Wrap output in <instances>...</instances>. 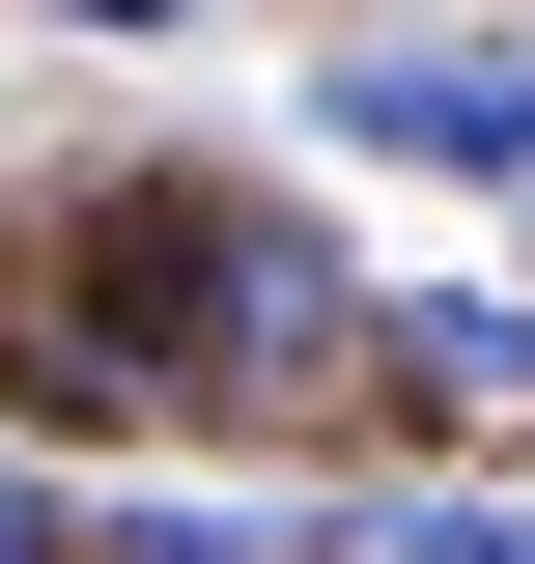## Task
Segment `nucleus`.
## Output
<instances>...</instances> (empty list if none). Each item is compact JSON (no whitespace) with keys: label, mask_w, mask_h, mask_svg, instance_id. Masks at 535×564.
<instances>
[{"label":"nucleus","mask_w":535,"mask_h":564,"mask_svg":"<svg viewBox=\"0 0 535 564\" xmlns=\"http://www.w3.org/2000/svg\"><path fill=\"white\" fill-rule=\"evenodd\" d=\"M310 113L367 141V170H479V198H535V29H367Z\"/></svg>","instance_id":"obj_2"},{"label":"nucleus","mask_w":535,"mask_h":564,"mask_svg":"<svg viewBox=\"0 0 535 564\" xmlns=\"http://www.w3.org/2000/svg\"><path fill=\"white\" fill-rule=\"evenodd\" d=\"M367 564H535V508H367Z\"/></svg>","instance_id":"obj_5"},{"label":"nucleus","mask_w":535,"mask_h":564,"mask_svg":"<svg viewBox=\"0 0 535 564\" xmlns=\"http://www.w3.org/2000/svg\"><path fill=\"white\" fill-rule=\"evenodd\" d=\"M85 564H310V536H254V508H85Z\"/></svg>","instance_id":"obj_4"},{"label":"nucleus","mask_w":535,"mask_h":564,"mask_svg":"<svg viewBox=\"0 0 535 564\" xmlns=\"http://www.w3.org/2000/svg\"><path fill=\"white\" fill-rule=\"evenodd\" d=\"M338 311H367V282H338L282 198L170 170V198H85L57 226V311H29V339H57V395H282Z\"/></svg>","instance_id":"obj_1"},{"label":"nucleus","mask_w":535,"mask_h":564,"mask_svg":"<svg viewBox=\"0 0 535 564\" xmlns=\"http://www.w3.org/2000/svg\"><path fill=\"white\" fill-rule=\"evenodd\" d=\"M367 311H395V395L423 423H535V311L507 282H367Z\"/></svg>","instance_id":"obj_3"},{"label":"nucleus","mask_w":535,"mask_h":564,"mask_svg":"<svg viewBox=\"0 0 535 564\" xmlns=\"http://www.w3.org/2000/svg\"><path fill=\"white\" fill-rule=\"evenodd\" d=\"M57 29H198V0H57Z\"/></svg>","instance_id":"obj_7"},{"label":"nucleus","mask_w":535,"mask_h":564,"mask_svg":"<svg viewBox=\"0 0 535 564\" xmlns=\"http://www.w3.org/2000/svg\"><path fill=\"white\" fill-rule=\"evenodd\" d=\"M0 564H85V508H57V452H0Z\"/></svg>","instance_id":"obj_6"}]
</instances>
